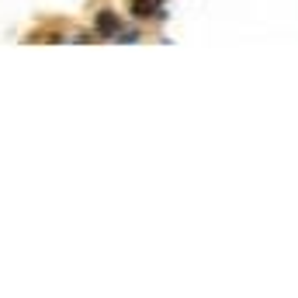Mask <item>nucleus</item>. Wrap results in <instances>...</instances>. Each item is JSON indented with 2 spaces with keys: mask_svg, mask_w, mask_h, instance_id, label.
Listing matches in <instances>:
<instances>
[{
  "mask_svg": "<svg viewBox=\"0 0 298 298\" xmlns=\"http://www.w3.org/2000/svg\"><path fill=\"white\" fill-rule=\"evenodd\" d=\"M94 28H97L101 38H115V35H118V17H115V10H101L97 21H94Z\"/></svg>",
  "mask_w": 298,
  "mask_h": 298,
  "instance_id": "f257e3e1",
  "label": "nucleus"
},
{
  "mask_svg": "<svg viewBox=\"0 0 298 298\" xmlns=\"http://www.w3.org/2000/svg\"><path fill=\"white\" fill-rule=\"evenodd\" d=\"M156 7H159V0H132V14H136V17L156 14Z\"/></svg>",
  "mask_w": 298,
  "mask_h": 298,
  "instance_id": "f03ea898",
  "label": "nucleus"
}]
</instances>
